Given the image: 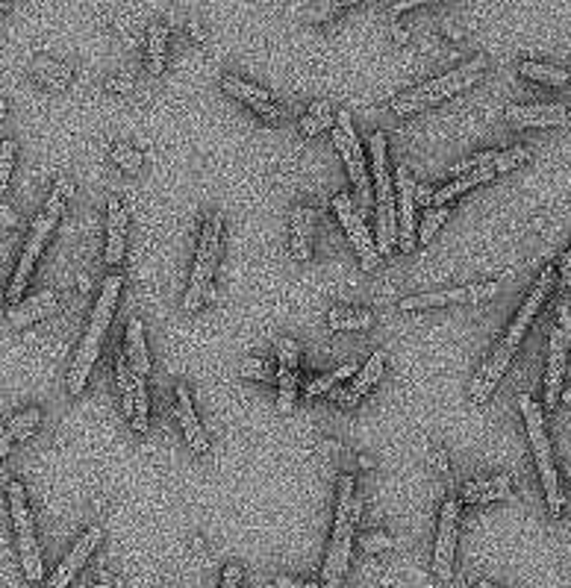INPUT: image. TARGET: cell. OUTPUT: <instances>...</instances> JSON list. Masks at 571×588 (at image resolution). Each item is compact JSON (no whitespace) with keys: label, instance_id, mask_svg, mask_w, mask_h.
<instances>
[{"label":"cell","instance_id":"obj_1","mask_svg":"<svg viewBox=\"0 0 571 588\" xmlns=\"http://www.w3.org/2000/svg\"><path fill=\"white\" fill-rule=\"evenodd\" d=\"M121 285H124L121 274H109L104 280V285H100V297L95 303V313H91V318H89V327H86L83 339H80V344H77L71 371H68V391H71L74 397L86 388V379H89L91 368H95V362H98L100 348H104L107 330H109L112 315H116V306H118Z\"/></svg>","mask_w":571,"mask_h":588},{"label":"cell","instance_id":"obj_2","mask_svg":"<svg viewBox=\"0 0 571 588\" xmlns=\"http://www.w3.org/2000/svg\"><path fill=\"white\" fill-rule=\"evenodd\" d=\"M71 198V180L68 177H60L53 182V189L48 194V201H44L42 212L33 218V227H30V236H27V245H24V253H21L18 259V268L13 274V283L6 288V297L9 303H21V294H24V288L30 283V274L36 268V262L42 257L44 245H48V238L53 236L56 229V221H60V215L65 210V201Z\"/></svg>","mask_w":571,"mask_h":588},{"label":"cell","instance_id":"obj_3","mask_svg":"<svg viewBox=\"0 0 571 588\" xmlns=\"http://www.w3.org/2000/svg\"><path fill=\"white\" fill-rule=\"evenodd\" d=\"M362 503L353 491V480L345 474L339 477V500H336V518H333V538H330L324 571H322V588H342V576L348 571L351 547H353V524L360 521Z\"/></svg>","mask_w":571,"mask_h":588},{"label":"cell","instance_id":"obj_4","mask_svg":"<svg viewBox=\"0 0 571 588\" xmlns=\"http://www.w3.org/2000/svg\"><path fill=\"white\" fill-rule=\"evenodd\" d=\"M483 68H486V56L477 53L468 62L456 65L454 71H445L442 77H433V79H427V83H421L416 89L404 91V95H398L392 100V112L416 115V112L427 109V107H436V103L460 95V91H465L468 86H474L477 79H481Z\"/></svg>","mask_w":571,"mask_h":588},{"label":"cell","instance_id":"obj_5","mask_svg":"<svg viewBox=\"0 0 571 588\" xmlns=\"http://www.w3.org/2000/svg\"><path fill=\"white\" fill-rule=\"evenodd\" d=\"M221 233H224V212L215 210L207 215V221L201 227L195 265H192L189 288H186V297H183V309H186V313H198L203 303L215 297L212 280H215V271H219V259H221Z\"/></svg>","mask_w":571,"mask_h":588},{"label":"cell","instance_id":"obj_6","mask_svg":"<svg viewBox=\"0 0 571 588\" xmlns=\"http://www.w3.org/2000/svg\"><path fill=\"white\" fill-rule=\"evenodd\" d=\"M519 409H521L524 426H528V438H530V447H533L536 468H539V477H542L545 503L554 515H563L566 498H563V491H559V477H557V468H554L551 438H548V430H545L542 406L530 395H521L519 397Z\"/></svg>","mask_w":571,"mask_h":588},{"label":"cell","instance_id":"obj_7","mask_svg":"<svg viewBox=\"0 0 571 588\" xmlns=\"http://www.w3.org/2000/svg\"><path fill=\"white\" fill-rule=\"evenodd\" d=\"M371 163L377 177V250L386 257L398 245V210L392 198L389 163H386V135L380 130L371 133Z\"/></svg>","mask_w":571,"mask_h":588},{"label":"cell","instance_id":"obj_8","mask_svg":"<svg viewBox=\"0 0 571 588\" xmlns=\"http://www.w3.org/2000/svg\"><path fill=\"white\" fill-rule=\"evenodd\" d=\"M6 494H9V515H13L15 536H18L21 565H24L27 580L39 583L44 568H42V550H39V541H36V527H33V512L27 506L24 486H21V482H9Z\"/></svg>","mask_w":571,"mask_h":588},{"label":"cell","instance_id":"obj_9","mask_svg":"<svg viewBox=\"0 0 571 588\" xmlns=\"http://www.w3.org/2000/svg\"><path fill=\"white\" fill-rule=\"evenodd\" d=\"M333 142H336V151L345 163L348 174L353 180L360 194V215L371 206V182H369V168H365V154H362V145H360V135L353 130V121H351V112L348 109H339L336 112V126H333Z\"/></svg>","mask_w":571,"mask_h":588},{"label":"cell","instance_id":"obj_10","mask_svg":"<svg viewBox=\"0 0 571 588\" xmlns=\"http://www.w3.org/2000/svg\"><path fill=\"white\" fill-rule=\"evenodd\" d=\"M501 292V283L483 280V283H468L456 288H433V292H418L401 301L404 313H418V309H439V306H472L495 297Z\"/></svg>","mask_w":571,"mask_h":588},{"label":"cell","instance_id":"obj_11","mask_svg":"<svg viewBox=\"0 0 571 588\" xmlns=\"http://www.w3.org/2000/svg\"><path fill=\"white\" fill-rule=\"evenodd\" d=\"M333 210H336V218L342 221V227H345L353 250H357L360 265L365 271H374L377 265H380V250H377V241L371 238L369 227H365V221H362V215L357 212V206H353V201L348 198L345 191H339L333 198Z\"/></svg>","mask_w":571,"mask_h":588},{"label":"cell","instance_id":"obj_12","mask_svg":"<svg viewBox=\"0 0 571 588\" xmlns=\"http://www.w3.org/2000/svg\"><path fill=\"white\" fill-rule=\"evenodd\" d=\"M116 379H118V391H121V409L130 418L136 433H147V409H151V400H147V388L145 379L136 377V371L127 362V353L116 356Z\"/></svg>","mask_w":571,"mask_h":588},{"label":"cell","instance_id":"obj_13","mask_svg":"<svg viewBox=\"0 0 571 588\" xmlns=\"http://www.w3.org/2000/svg\"><path fill=\"white\" fill-rule=\"evenodd\" d=\"M456 538H460V500H445L439 527H436V545H433V571L439 580H454V556H456Z\"/></svg>","mask_w":571,"mask_h":588},{"label":"cell","instance_id":"obj_14","mask_svg":"<svg viewBox=\"0 0 571 588\" xmlns=\"http://www.w3.org/2000/svg\"><path fill=\"white\" fill-rule=\"evenodd\" d=\"M512 353H516V344H510L507 339H501L495 348H492V353H489L486 359H483V365L477 368V374L472 379V388H468V397H472L474 403H486L489 395L495 391V386L501 383V377L507 374Z\"/></svg>","mask_w":571,"mask_h":588},{"label":"cell","instance_id":"obj_15","mask_svg":"<svg viewBox=\"0 0 571 588\" xmlns=\"http://www.w3.org/2000/svg\"><path fill=\"white\" fill-rule=\"evenodd\" d=\"M566 365H568V339L566 332L554 327L548 336V371H545V406L554 409L563 397L566 383Z\"/></svg>","mask_w":571,"mask_h":588},{"label":"cell","instance_id":"obj_16","mask_svg":"<svg viewBox=\"0 0 571 588\" xmlns=\"http://www.w3.org/2000/svg\"><path fill=\"white\" fill-rule=\"evenodd\" d=\"M277 359H280V371H277V409L283 415H289L295 409V391H298V341L295 339H280L277 341Z\"/></svg>","mask_w":571,"mask_h":588},{"label":"cell","instance_id":"obj_17","mask_svg":"<svg viewBox=\"0 0 571 588\" xmlns=\"http://www.w3.org/2000/svg\"><path fill=\"white\" fill-rule=\"evenodd\" d=\"M551 288H554V268L548 265V268H542V274H539V280H536V285L530 288V294H528V301L521 303V309H519V315H516V321L510 324V330H507V341L510 344H521V339H524V332H528V327H530V321L536 318V313L542 309V303L548 301V294H551Z\"/></svg>","mask_w":571,"mask_h":588},{"label":"cell","instance_id":"obj_18","mask_svg":"<svg viewBox=\"0 0 571 588\" xmlns=\"http://www.w3.org/2000/svg\"><path fill=\"white\" fill-rule=\"evenodd\" d=\"M100 538H104V529H100V527H89L86 533L77 538V545H74L71 553H68V556L62 559L60 568L53 571L48 588H68V585H71L74 576L83 571L86 559H89L91 553H95V547L100 545Z\"/></svg>","mask_w":571,"mask_h":588},{"label":"cell","instance_id":"obj_19","mask_svg":"<svg viewBox=\"0 0 571 588\" xmlns=\"http://www.w3.org/2000/svg\"><path fill=\"white\" fill-rule=\"evenodd\" d=\"M221 86H224L227 95H233V98H239L242 103H248V107L254 109L257 115H262V118H268V121L283 118L280 107H277V103H274V98L268 95L266 89H259V86H254V83H248V79L236 77V74H224V77H221Z\"/></svg>","mask_w":571,"mask_h":588},{"label":"cell","instance_id":"obj_20","mask_svg":"<svg viewBox=\"0 0 571 588\" xmlns=\"http://www.w3.org/2000/svg\"><path fill=\"white\" fill-rule=\"evenodd\" d=\"M383 368H386V353L383 350L371 353L369 362L360 368V377L353 379L348 388H339L336 386L333 391H330V400H336L339 406H353V403H360V397H365L377 383H380Z\"/></svg>","mask_w":571,"mask_h":588},{"label":"cell","instance_id":"obj_21","mask_svg":"<svg viewBox=\"0 0 571 588\" xmlns=\"http://www.w3.org/2000/svg\"><path fill=\"white\" fill-rule=\"evenodd\" d=\"M398 194H401V210H398V245L404 250L416 247V224H413V206H416V180L409 174V165H398Z\"/></svg>","mask_w":571,"mask_h":588},{"label":"cell","instance_id":"obj_22","mask_svg":"<svg viewBox=\"0 0 571 588\" xmlns=\"http://www.w3.org/2000/svg\"><path fill=\"white\" fill-rule=\"evenodd\" d=\"M507 118L519 126H559L568 121L566 103H524V107H510Z\"/></svg>","mask_w":571,"mask_h":588},{"label":"cell","instance_id":"obj_23","mask_svg":"<svg viewBox=\"0 0 571 588\" xmlns=\"http://www.w3.org/2000/svg\"><path fill=\"white\" fill-rule=\"evenodd\" d=\"M177 418H180V426H183V433H186V442H189L192 451H195L198 456H207L210 438H207V430H203V424L198 421L195 406H192V395H189L186 383L177 386Z\"/></svg>","mask_w":571,"mask_h":588},{"label":"cell","instance_id":"obj_24","mask_svg":"<svg viewBox=\"0 0 571 588\" xmlns=\"http://www.w3.org/2000/svg\"><path fill=\"white\" fill-rule=\"evenodd\" d=\"M289 227H292V238H289V247H292V257L298 262H306L313 257V236H315V212L310 206H295L289 212Z\"/></svg>","mask_w":571,"mask_h":588},{"label":"cell","instance_id":"obj_25","mask_svg":"<svg viewBox=\"0 0 571 588\" xmlns=\"http://www.w3.org/2000/svg\"><path fill=\"white\" fill-rule=\"evenodd\" d=\"M127 250V210L118 198L107 203V262L118 265Z\"/></svg>","mask_w":571,"mask_h":588},{"label":"cell","instance_id":"obj_26","mask_svg":"<svg viewBox=\"0 0 571 588\" xmlns=\"http://www.w3.org/2000/svg\"><path fill=\"white\" fill-rule=\"evenodd\" d=\"M56 303H60V297H56V292H51V288H44V292L33 294L30 301L15 303V306L6 313V321H9V327L24 330L27 324H33V321H39V318H44V315L56 313Z\"/></svg>","mask_w":571,"mask_h":588},{"label":"cell","instance_id":"obj_27","mask_svg":"<svg viewBox=\"0 0 571 588\" xmlns=\"http://www.w3.org/2000/svg\"><path fill=\"white\" fill-rule=\"evenodd\" d=\"M510 489H512V480L507 474H495V477H481V480H472L465 482V489L460 494V500L468 506H483V503H492V500H504L510 498Z\"/></svg>","mask_w":571,"mask_h":588},{"label":"cell","instance_id":"obj_28","mask_svg":"<svg viewBox=\"0 0 571 588\" xmlns=\"http://www.w3.org/2000/svg\"><path fill=\"white\" fill-rule=\"evenodd\" d=\"M42 421V409L36 406H30L24 412H18L15 418H9L4 424V435H0V453H9V447H13V442H24V438H30L33 433H36V426Z\"/></svg>","mask_w":571,"mask_h":588},{"label":"cell","instance_id":"obj_29","mask_svg":"<svg viewBox=\"0 0 571 588\" xmlns=\"http://www.w3.org/2000/svg\"><path fill=\"white\" fill-rule=\"evenodd\" d=\"M495 177V168L489 165V168H481V171H472V174H463V177H454L451 182H445L442 189L433 191V198H430V206H445L448 201L454 198H460L463 191L468 189H474V186H483V182H489Z\"/></svg>","mask_w":571,"mask_h":588},{"label":"cell","instance_id":"obj_30","mask_svg":"<svg viewBox=\"0 0 571 588\" xmlns=\"http://www.w3.org/2000/svg\"><path fill=\"white\" fill-rule=\"evenodd\" d=\"M127 362L136 371V377L145 379L151 374V353H147L142 318H130V324H127Z\"/></svg>","mask_w":571,"mask_h":588},{"label":"cell","instance_id":"obj_31","mask_svg":"<svg viewBox=\"0 0 571 588\" xmlns=\"http://www.w3.org/2000/svg\"><path fill=\"white\" fill-rule=\"evenodd\" d=\"M30 71H33V77L39 79V83H44L48 89H56V91L65 89L74 77L71 65H65L60 60H51V56H36V60L30 62Z\"/></svg>","mask_w":571,"mask_h":588},{"label":"cell","instance_id":"obj_32","mask_svg":"<svg viewBox=\"0 0 571 588\" xmlns=\"http://www.w3.org/2000/svg\"><path fill=\"white\" fill-rule=\"evenodd\" d=\"M165 48H168V24L154 21V24L147 27V53H145V65L154 77L163 74V68H165Z\"/></svg>","mask_w":571,"mask_h":588},{"label":"cell","instance_id":"obj_33","mask_svg":"<svg viewBox=\"0 0 571 588\" xmlns=\"http://www.w3.org/2000/svg\"><path fill=\"white\" fill-rule=\"evenodd\" d=\"M327 324L336 332H353V330H369L374 324V315L357 306H333L327 313Z\"/></svg>","mask_w":571,"mask_h":588},{"label":"cell","instance_id":"obj_34","mask_svg":"<svg viewBox=\"0 0 571 588\" xmlns=\"http://www.w3.org/2000/svg\"><path fill=\"white\" fill-rule=\"evenodd\" d=\"M519 71L528 79H536V83H545V86H568L571 83V71H566V68H559V65H551V62L524 60L519 65Z\"/></svg>","mask_w":571,"mask_h":588},{"label":"cell","instance_id":"obj_35","mask_svg":"<svg viewBox=\"0 0 571 588\" xmlns=\"http://www.w3.org/2000/svg\"><path fill=\"white\" fill-rule=\"evenodd\" d=\"M327 126H336V115H333V107H330L327 100H315L310 103V109L301 118V133L310 138V135H318Z\"/></svg>","mask_w":571,"mask_h":588},{"label":"cell","instance_id":"obj_36","mask_svg":"<svg viewBox=\"0 0 571 588\" xmlns=\"http://www.w3.org/2000/svg\"><path fill=\"white\" fill-rule=\"evenodd\" d=\"M112 163H116L121 171H127V174H136V171L145 165V156H142V151H136V147H130L127 142H118L116 147H112Z\"/></svg>","mask_w":571,"mask_h":588},{"label":"cell","instance_id":"obj_37","mask_svg":"<svg viewBox=\"0 0 571 588\" xmlns=\"http://www.w3.org/2000/svg\"><path fill=\"white\" fill-rule=\"evenodd\" d=\"M448 206H427V215H425V221H421V229H418V238L425 241V245H430V238L439 233V227L448 221Z\"/></svg>","mask_w":571,"mask_h":588},{"label":"cell","instance_id":"obj_38","mask_svg":"<svg viewBox=\"0 0 571 588\" xmlns=\"http://www.w3.org/2000/svg\"><path fill=\"white\" fill-rule=\"evenodd\" d=\"M495 159H498V151H483V154H477V156H468V159H463V163H456L451 168V177L472 174V171H481V168H489V165L495 168Z\"/></svg>","mask_w":571,"mask_h":588},{"label":"cell","instance_id":"obj_39","mask_svg":"<svg viewBox=\"0 0 571 588\" xmlns=\"http://www.w3.org/2000/svg\"><path fill=\"white\" fill-rule=\"evenodd\" d=\"M530 159V151L528 147H510V151H498V159H495V174H510L512 168L524 165Z\"/></svg>","mask_w":571,"mask_h":588},{"label":"cell","instance_id":"obj_40","mask_svg":"<svg viewBox=\"0 0 571 588\" xmlns=\"http://www.w3.org/2000/svg\"><path fill=\"white\" fill-rule=\"evenodd\" d=\"M239 374L248 379H271V365L266 359H257V356H245L239 362Z\"/></svg>","mask_w":571,"mask_h":588},{"label":"cell","instance_id":"obj_41","mask_svg":"<svg viewBox=\"0 0 571 588\" xmlns=\"http://www.w3.org/2000/svg\"><path fill=\"white\" fill-rule=\"evenodd\" d=\"M13 165H15V142L13 138H4L0 142V186L6 189L9 177H13Z\"/></svg>","mask_w":571,"mask_h":588},{"label":"cell","instance_id":"obj_42","mask_svg":"<svg viewBox=\"0 0 571 588\" xmlns=\"http://www.w3.org/2000/svg\"><path fill=\"white\" fill-rule=\"evenodd\" d=\"M339 386V379H336V374L330 371V374H322V377H310L306 379V386H304V391L310 397H315V395H330Z\"/></svg>","mask_w":571,"mask_h":588},{"label":"cell","instance_id":"obj_43","mask_svg":"<svg viewBox=\"0 0 571 588\" xmlns=\"http://www.w3.org/2000/svg\"><path fill=\"white\" fill-rule=\"evenodd\" d=\"M395 541L386 536V533H371V536H362L360 538V547L365 553H380V550H392Z\"/></svg>","mask_w":571,"mask_h":588},{"label":"cell","instance_id":"obj_44","mask_svg":"<svg viewBox=\"0 0 571 588\" xmlns=\"http://www.w3.org/2000/svg\"><path fill=\"white\" fill-rule=\"evenodd\" d=\"M242 583H245V571H242V565L239 562H230L224 568V574H221V588H242Z\"/></svg>","mask_w":571,"mask_h":588},{"label":"cell","instance_id":"obj_45","mask_svg":"<svg viewBox=\"0 0 571 588\" xmlns=\"http://www.w3.org/2000/svg\"><path fill=\"white\" fill-rule=\"evenodd\" d=\"M351 4H353V0H342V4H322V6H313L306 15H310L313 21H324L327 15H333V13H339V9H345Z\"/></svg>","mask_w":571,"mask_h":588},{"label":"cell","instance_id":"obj_46","mask_svg":"<svg viewBox=\"0 0 571 588\" xmlns=\"http://www.w3.org/2000/svg\"><path fill=\"white\" fill-rule=\"evenodd\" d=\"M557 318H559V330L566 332V339H568V344H571V309H568L566 301L557 303Z\"/></svg>","mask_w":571,"mask_h":588},{"label":"cell","instance_id":"obj_47","mask_svg":"<svg viewBox=\"0 0 571 588\" xmlns=\"http://www.w3.org/2000/svg\"><path fill=\"white\" fill-rule=\"evenodd\" d=\"M266 588H322L315 583H298V580H289V576H277V580H271Z\"/></svg>","mask_w":571,"mask_h":588},{"label":"cell","instance_id":"obj_48","mask_svg":"<svg viewBox=\"0 0 571 588\" xmlns=\"http://www.w3.org/2000/svg\"><path fill=\"white\" fill-rule=\"evenodd\" d=\"M430 459H433V465H436L439 474H448V453H445L442 447H433V451H430Z\"/></svg>","mask_w":571,"mask_h":588},{"label":"cell","instance_id":"obj_49","mask_svg":"<svg viewBox=\"0 0 571 588\" xmlns=\"http://www.w3.org/2000/svg\"><path fill=\"white\" fill-rule=\"evenodd\" d=\"M0 218H4V227H15L18 224V215H15V210L13 206H0Z\"/></svg>","mask_w":571,"mask_h":588},{"label":"cell","instance_id":"obj_50","mask_svg":"<svg viewBox=\"0 0 571 588\" xmlns=\"http://www.w3.org/2000/svg\"><path fill=\"white\" fill-rule=\"evenodd\" d=\"M563 285L571 288V247L563 253Z\"/></svg>","mask_w":571,"mask_h":588},{"label":"cell","instance_id":"obj_51","mask_svg":"<svg viewBox=\"0 0 571 588\" xmlns=\"http://www.w3.org/2000/svg\"><path fill=\"white\" fill-rule=\"evenodd\" d=\"M413 6H421V0H404V4H395L392 6V21L401 15V13H407V9H413Z\"/></svg>","mask_w":571,"mask_h":588},{"label":"cell","instance_id":"obj_52","mask_svg":"<svg viewBox=\"0 0 571 588\" xmlns=\"http://www.w3.org/2000/svg\"><path fill=\"white\" fill-rule=\"evenodd\" d=\"M333 374H336V379H339V383H342V379H345V377L357 374V362H345V365H342V368H336Z\"/></svg>","mask_w":571,"mask_h":588},{"label":"cell","instance_id":"obj_53","mask_svg":"<svg viewBox=\"0 0 571 588\" xmlns=\"http://www.w3.org/2000/svg\"><path fill=\"white\" fill-rule=\"evenodd\" d=\"M107 86H109L112 91H127V89H130V79H127V77H112Z\"/></svg>","mask_w":571,"mask_h":588},{"label":"cell","instance_id":"obj_54","mask_svg":"<svg viewBox=\"0 0 571 588\" xmlns=\"http://www.w3.org/2000/svg\"><path fill=\"white\" fill-rule=\"evenodd\" d=\"M357 462H360L362 468H374V459H371V456H365V453H362V456H357Z\"/></svg>","mask_w":571,"mask_h":588},{"label":"cell","instance_id":"obj_55","mask_svg":"<svg viewBox=\"0 0 571 588\" xmlns=\"http://www.w3.org/2000/svg\"><path fill=\"white\" fill-rule=\"evenodd\" d=\"M474 588H498V585H492V583H486V580H481Z\"/></svg>","mask_w":571,"mask_h":588},{"label":"cell","instance_id":"obj_56","mask_svg":"<svg viewBox=\"0 0 571 588\" xmlns=\"http://www.w3.org/2000/svg\"><path fill=\"white\" fill-rule=\"evenodd\" d=\"M98 588H116V585H112V583H100Z\"/></svg>","mask_w":571,"mask_h":588}]
</instances>
